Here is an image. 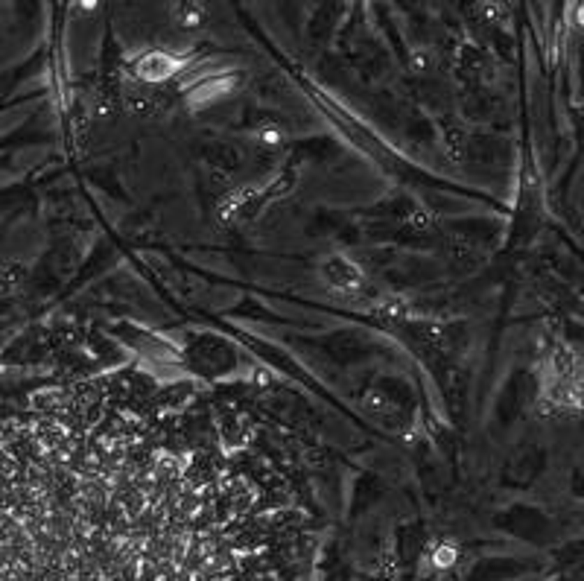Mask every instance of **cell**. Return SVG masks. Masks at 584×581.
<instances>
[{"instance_id":"cell-1","label":"cell","mask_w":584,"mask_h":581,"mask_svg":"<svg viewBox=\"0 0 584 581\" xmlns=\"http://www.w3.org/2000/svg\"><path fill=\"white\" fill-rule=\"evenodd\" d=\"M135 71H138L140 79H146V82H164V79H170L178 71V61L167 53H146L138 61Z\"/></svg>"},{"instance_id":"cell-2","label":"cell","mask_w":584,"mask_h":581,"mask_svg":"<svg viewBox=\"0 0 584 581\" xmlns=\"http://www.w3.org/2000/svg\"><path fill=\"white\" fill-rule=\"evenodd\" d=\"M170 15L182 29H199L205 24V9L196 3V0H173Z\"/></svg>"},{"instance_id":"cell-3","label":"cell","mask_w":584,"mask_h":581,"mask_svg":"<svg viewBox=\"0 0 584 581\" xmlns=\"http://www.w3.org/2000/svg\"><path fill=\"white\" fill-rule=\"evenodd\" d=\"M96 6H100V0H76L79 15H91V12H96Z\"/></svg>"}]
</instances>
